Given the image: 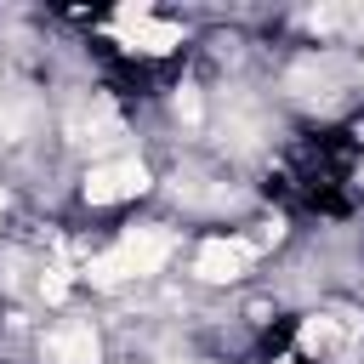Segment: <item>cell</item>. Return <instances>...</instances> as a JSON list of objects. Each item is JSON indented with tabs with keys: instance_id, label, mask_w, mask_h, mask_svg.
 <instances>
[{
	"instance_id": "obj_1",
	"label": "cell",
	"mask_w": 364,
	"mask_h": 364,
	"mask_svg": "<svg viewBox=\"0 0 364 364\" xmlns=\"http://www.w3.org/2000/svg\"><path fill=\"white\" fill-rule=\"evenodd\" d=\"M165 256H171V233H165V228H125L114 250L91 256L85 279L102 284V290H114L119 279H142V273H154Z\"/></svg>"
},
{
	"instance_id": "obj_2",
	"label": "cell",
	"mask_w": 364,
	"mask_h": 364,
	"mask_svg": "<svg viewBox=\"0 0 364 364\" xmlns=\"http://www.w3.org/2000/svg\"><path fill=\"white\" fill-rule=\"evenodd\" d=\"M142 188H148V171L136 159H108V165H91L85 171V199L91 205H119V199H131Z\"/></svg>"
},
{
	"instance_id": "obj_3",
	"label": "cell",
	"mask_w": 364,
	"mask_h": 364,
	"mask_svg": "<svg viewBox=\"0 0 364 364\" xmlns=\"http://www.w3.org/2000/svg\"><path fill=\"white\" fill-rule=\"evenodd\" d=\"M245 262H250L245 239H205L199 256H193V273H199L205 284H233V279L245 273Z\"/></svg>"
},
{
	"instance_id": "obj_4",
	"label": "cell",
	"mask_w": 364,
	"mask_h": 364,
	"mask_svg": "<svg viewBox=\"0 0 364 364\" xmlns=\"http://www.w3.org/2000/svg\"><path fill=\"white\" fill-rule=\"evenodd\" d=\"M119 28H125V46L131 51H171L182 40L176 23H154L148 6H119Z\"/></svg>"
},
{
	"instance_id": "obj_5",
	"label": "cell",
	"mask_w": 364,
	"mask_h": 364,
	"mask_svg": "<svg viewBox=\"0 0 364 364\" xmlns=\"http://www.w3.org/2000/svg\"><path fill=\"white\" fill-rule=\"evenodd\" d=\"M51 358L57 364H97V330L91 324H57L51 330Z\"/></svg>"
},
{
	"instance_id": "obj_6",
	"label": "cell",
	"mask_w": 364,
	"mask_h": 364,
	"mask_svg": "<svg viewBox=\"0 0 364 364\" xmlns=\"http://www.w3.org/2000/svg\"><path fill=\"white\" fill-rule=\"evenodd\" d=\"M341 23H347L341 6H318V11H307V28H341Z\"/></svg>"
},
{
	"instance_id": "obj_7",
	"label": "cell",
	"mask_w": 364,
	"mask_h": 364,
	"mask_svg": "<svg viewBox=\"0 0 364 364\" xmlns=\"http://www.w3.org/2000/svg\"><path fill=\"white\" fill-rule=\"evenodd\" d=\"M40 290H46V301H63V296H68V273H63V267H51V273L40 279Z\"/></svg>"
},
{
	"instance_id": "obj_8",
	"label": "cell",
	"mask_w": 364,
	"mask_h": 364,
	"mask_svg": "<svg viewBox=\"0 0 364 364\" xmlns=\"http://www.w3.org/2000/svg\"><path fill=\"white\" fill-rule=\"evenodd\" d=\"M176 114L193 125V119H199V97H193V91H182V97H176Z\"/></svg>"
}]
</instances>
